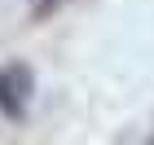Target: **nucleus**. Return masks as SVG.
I'll return each mask as SVG.
<instances>
[{
	"label": "nucleus",
	"instance_id": "f257e3e1",
	"mask_svg": "<svg viewBox=\"0 0 154 145\" xmlns=\"http://www.w3.org/2000/svg\"><path fill=\"white\" fill-rule=\"evenodd\" d=\"M31 97H35V75L26 62H5L0 66V114L13 123L26 119L31 110Z\"/></svg>",
	"mask_w": 154,
	"mask_h": 145
},
{
	"label": "nucleus",
	"instance_id": "f03ea898",
	"mask_svg": "<svg viewBox=\"0 0 154 145\" xmlns=\"http://www.w3.org/2000/svg\"><path fill=\"white\" fill-rule=\"evenodd\" d=\"M57 5H66V0H35V18H48Z\"/></svg>",
	"mask_w": 154,
	"mask_h": 145
},
{
	"label": "nucleus",
	"instance_id": "7ed1b4c3",
	"mask_svg": "<svg viewBox=\"0 0 154 145\" xmlns=\"http://www.w3.org/2000/svg\"><path fill=\"white\" fill-rule=\"evenodd\" d=\"M150 145H154V141H150Z\"/></svg>",
	"mask_w": 154,
	"mask_h": 145
}]
</instances>
